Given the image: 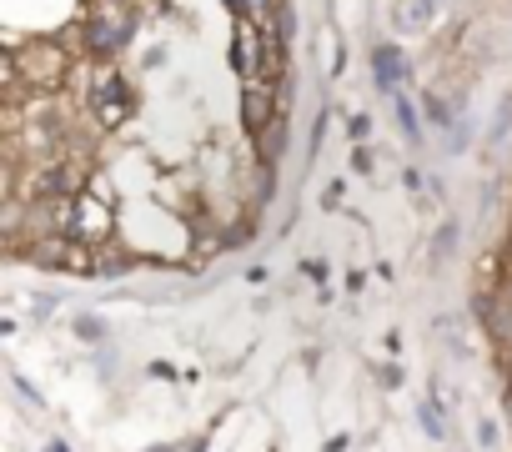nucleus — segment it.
Instances as JSON below:
<instances>
[{
    "instance_id": "nucleus-1",
    "label": "nucleus",
    "mask_w": 512,
    "mask_h": 452,
    "mask_svg": "<svg viewBox=\"0 0 512 452\" xmlns=\"http://www.w3.org/2000/svg\"><path fill=\"white\" fill-rule=\"evenodd\" d=\"M141 36V16L126 6V0H96V6L81 16V56L111 66L131 51V41Z\"/></svg>"
},
{
    "instance_id": "nucleus-2",
    "label": "nucleus",
    "mask_w": 512,
    "mask_h": 452,
    "mask_svg": "<svg viewBox=\"0 0 512 452\" xmlns=\"http://www.w3.org/2000/svg\"><path fill=\"white\" fill-rule=\"evenodd\" d=\"M236 116H241V131L251 136V141H262L287 111H282V86H272V81H262V76H251V81H241V96H236Z\"/></svg>"
},
{
    "instance_id": "nucleus-3",
    "label": "nucleus",
    "mask_w": 512,
    "mask_h": 452,
    "mask_svg": "<svg viewBox=\"0 0 512 452\" xmlns=\"http://www.w3.org/2000/svg\"><path fill=\"white\" fill-rule=\"evenodd\" d=\"M91 116L101 126H121L136 116V86L121 76V66H101V76L91 86Z\"/></svg>"
},
{
    "instance_id": "nucleus-4",
    "label": "nucleus",
    "mask_w": 512,
    "mask_h": 452,
    "mask_svg": "<svg viewBox=\"0 0 512 452\" xmlns=\"http://www.w3.org/2000/svg\"><path fill=\"white\" fill-rule=\"evenodd\" d=\"M367 61H372V81H377V91H382L387 101L402 96V91H412L417 71H412V56H407L397 41H377Z\"/></svg>"
},
{
    "instance_id": "nucleus-5",
    "label": "nucleus",
    "mask_w": 512,
    "mask_h": 452,
    "mask_svg": "<svg viewBox=\"0 0 512 452\" xmlns=\"http://www.w3.org/2000/svg\"><path fill=\"white\" fill-rule=\"evenodd\" d=\"M437 16H442V0H387V26H392L402 41L432 36Z\"/></svg>"
},
{
    "instance_id": "nucleus-6",
    "label": "nucleus",
    "mask_w": 512,
    "mask_h": 452,
    "mask_svg": "<svg viewBox=\"0 0 512 452\" xmlns=\"http://www.w3.org/2000/svg\"><path fill=\"white\" fill-rule=\"evenodd\" d=\"M417 106H422V121H427L432 131H442V136L457 131V126L467 121V111H462L452 96H442L437 86H422V91H417Z\"/></svg>"
},
{
    "instance_id": "nucleus-7",
    "label": "nucleus",
    "mask_w": 512,
    "mask_h": 452,
    "mask_svg": "<svg viewBox=\"0 0 512 452\" xmlns=\"http://www.w3.org/2000/svg\"><path fill=\"white\" fill-rule=\"evenodd\" d=\"M392 121H397V131L407 136V151H422V146H427V121H422V106H417L412 91L392 96Z\"/></svg>"
},
{
    "instance_id": "nucleus-8",
    "label": "nucleus",
    "mask_w": 512,
    "mask_h": 452,
    "mask_svg": "<svg viewBox=\"0 0 512 452\" xmlns=\"http://www.w3.org/2000/svg\"><path fill=\"white\" fill-rule=\"evenodd\" d=\"M71 252H76V242L61 237V232H56V237H41V242L26 247V257H31L41 272H66V267H71Z\"/></svg>"
},
{
    "instance_id": "nucleus-9",
    "label": "nucleus",
    "mask_w": 512,
    "mask_h": 452,
    "mask_svg": "<svg viewBox=\"0 0 512 452\" xmlns=\"http://www.w3.org/2000/svg\"><path fill=\"white\" fill-rule=\"evenodd\" d=\"M432 332H437V342H442V352H447L452 362H472V342H467V332H462V317H457V312L432 317Z\"/></svg>"
},
{
    "instance_id": "nucleus-10",
    "label": "nucleus",
    "mask_w": 512,
    "mask_h": 452,
    "mask_svg": "<svg viewBox=\"0 0 512 452\" xmlns=\"http://www.w3.org/2000/svg\"><path fill=\"white\" fill-rule=\"evenodd\" d=\"M287 151H292V121L282 116V121H277L262 141H256V166H277V171H282Z\"/></svg>"
},
{
    "instance_id": "nucleus-11",
    "label": "nucleus",
    "mask_w": 512,
    "mask_h": 452,
    "mask_svg": "<svg viewBox=\"0 0 512 452\" xmlns=\"http://www.w3.org/2000/svg\"><path fill=\"white\" fill-rule=\"evenodd\" d=\"M457 247H462V221L457 216H442L437 232H432V247H427V262L432 267H447L457 257Z\"/></svg>"
},
{
    "instance_id": "nucleus-12",
    "label": "nucleus",
    "mask_w": 512,
    "mask_h": 452,
    "mask_svg": "<svg viewBox=\"0 0 512 452\" xmlns=\"http://www.w3.org/2000/svg\"><path fill=\"white\" fill-rule=\"evenodd\" d=\"M507 141H512V91L502 96L497 121H492V126H487V136H482V156H487V161H497V156L507 151Z\"/></svg>"
},
{
    "instance_id": "nucleus-13",
    "label": "nucleus",
    "mask_w": 512,
    "mask_h": 452,
    "mask_svg": "<svg viewBox=\"0 0 512 452\" xmlns=\"http://www.w3.org/2000/svg\"><path fill=\"white\" fill-rule=\"evenodd\" d=\"M417 422H422V432H427L432 442H447V437H452V412L442 407V397H422V402H417Z\"/></svg>"
},
{
    "instance_id": "nucleus-14",
    "label": "nucleus",
    "mask_w": 512,
    "mask_h": 452,
    "mask_svg": "<svg viewBox=\"0 0 512 452\" xmlns=\"http://www.w3.org/2000/svg\"><path fill=\"white\" fill-rule=\"evenodd\" d=\"M136 267H141V257H136V252H126V247H106V252H96V277H101V282L131 277Z\"/></svg>"
},
{
    "instance_id": "nucleus-15",
    "label": "nucleus",
    "mask_w": 512,
    "mask_h": 452,
    "mask_svg": "<svg viewBox=\"0 0 512 452\" xmlns=\"http://www.w3.org/2000/svg\"><path fill=\"white\" fill-rule=\"evenodd\" d=\"M71 332H76L81 347H111V322L101 312H76L71 317Z\"/></svg>"
},
{
    "instance_id": "nucleus-16",
    "label": "nucleus",
    "mask_w": 512,
    "mask_h": 452,
    "mask_svg": "<svg viewBox=\"0 0 512 452\" xmlns=\"http://www.w3.org/2000/svg\"><path fill=\"white\" fill-rule=\"evenodd\" d=\"M6 382H11V397H16V402H21L26 412H36V417H46V397H41V392L31 387V377H21V372L11 367V372H6Z\"/></svg>"
},
{
    "instance_id": "nucleus-17",
    "label": "nucleus",
    "mask_w": 512,
    "mask_h": 452,
    "mask_svg": "<svg viewBox=\"0 0 512 452\" xmlns=\"http://www.w3.org/2000/svg\"><path fill=\"white\" fill-rule=\"evenodd\" d=\"M277 196V166H256V186H251V206H267Z\"/></svg>"
},
{
    "instance_id": "nucleus-18",
    "label": "nucleus",
    "mask_w": 512,
    "mask_h": 452,
    "mask_svg": "<svg viewBox=\"0 0 512 452\" xmlns=\"http://www.w3.org/2000/svg\"><path fill=\"white\" fill-rule=\"evenodd\" d=\"M246 242H256V216H241L231 221V232H221V247H246Z\"/></svg>"
},
{
    "instance_id": "nucleus-19",
    "label": "nucleus",
    "mask_w": 512,
    "mask_h": 452,
    "mask_svg": "<svg viewBox=\"0 0 512 452\" xmlns=\"http://www.w3.org/2000/svg\"><path fill=\"white\" fill-rule=\"evenodd\" d=\"M442 151H447V156H467V151H472V121H462L457 131H447V136H442Z\"/></svg>"
},
{
    "instance_id": "nucleus-20",
    "label": "nucleus",
    "mask_w": 512,
    "mask_h": 452,
    "mask_svg": "<svg viewBox=\"0 0 512 452\" xmlns=\"http://www.w3.org/2000/svg\"><path fill=\"white\" fill-rule=\"evenodd\" d=\"M347 136H352V146H367L372 141V116L367 111H352L347 116Z\"/></svg>"
},
{
    "instance_id": "nucleus-21",
    "label": "nucleus",
    "mask_w": 512,
    "mask_h": 452,
    "mask_svg": "<svg viewBox=\"0 0 512 452\" xmlns=\"http://www.w3.org/2000/svg\"><path fill=\"white\" fill-rule=\"evenodd\" d=\"M56 307H61V297H56V292H36V297H31V317H36V322H51V317H56Z\"/></svg>"
},
{
    "instance_id": "nucleus-22",
    "label": "nucleus",
    "mask_w": 512,
    "mask_h": 452,
    "mask_svg": "<svg viewBox=\"0 0 512 452\" xmlns=\"http://www.w3.org/2000/svg\"><path fill=\"white\" fill-rule=\"evenodd\" d=\"M472 442H477L482 452H492V447H497V422H492V417H477V427H472Z\"/></svg>"
},
{
    "instance_id": "nucleus-23",
    "label": "nucleus",
    "mask_w": 512,
    "mask_h": 452,
    "mask_svg": "<svg viewBox=\"0 0 512 452\" xmlns=\"http://www.w3.org/2000/svg\"><path fill=\"white\" fill-rule=\"evenodd\" d=\"M347 161H352V171H362V176H372V171H377V156H372V146H352V156H347Z\"/></svg>"
},
{
    "instance_id": "nucleus-24",
    "label": "nucleus",
    "mask_w": 512,
    "mask_h": 452,
    "mask_svg": "<svg viewBox=\"0 0 512 452\" xmlns=\"http://www.w3.org/2000/svg\"><path fill=\"white\" fill-rule=\"evenodd\" d=\"M302 277H307V282H327V277H332V262H327V257H307V262H302Z\"/></svg>"
},
{
    "instance_id": "nucleus-25",
    "label": "nucleus",
    "mask_w": 512,
    "mask_h": 452,
    "mask_svg": "<svg viewBox=\"0 0 512 452\" xmlns=\"http://www.w3.org/2000/svg\"><path fill=\"white\" fill-rule=\"evenodd\" d=\"M166 61H171V46H151V51L141 56V71H161Z\"/></svg>"
},
{
    "instance_id": "nucleus-26",
    "label": "nucleus",
    "mask_w": 512,
    "mask_h": 452,
    "mask_svg": "<svg viewBox=\"0 0 512 452\" xmlns=\"http://www.w3.org/2000/svg\"><path fill=\"white\" fill-rule=\"evenodd\" d=\"M422 186H427V176H422L417 166H407V171H402V191H412V196H422Z\"/></svg>"
},
{
    "instance_id": "nucleus-27",
    "label": "nucleus",
    "mask_w": 512,
    "mask_h": 452,
    "mask_svg": "<svg viewBox=\"0 0 512 452\" xmlns=\"http://www.w3.org/2000/svg\"><path fill=\"white\" fill-rule=\"evenodd\" d=\"M221 6H226V11H231L241 26H251V0H221Z\"/></svg>"
},
{
    "instance_id": "nucleus-28",
    "label": "nucleus",
    "mask_w": 512,
    "mask_h": 452,
    "mask_svg": "<svg viewBox=\"0 0 512 452\" xmlns=\"http://www.w3.org/2000/svg\"><path fill=\"white\" fill-rule=\"evenodd\" d=\"M377 382H382V387H397V382H402V367H392V362L377 367Z\"/></svg>"
},
{
    "instance_id": "nucleus-29",
    "label": "nucleus",
    "mask_w": 512,
    "mask_h": 452,
    "mask_svg": "<svg viewBox=\"0 0 512 452\" xmlns=\"http://www.w3.org/2000/svg\"><path fill=\"white\" fill-rule=\"evenodd\" d=\"M146 452H176V447H166V442H161V447H146Z\"/></svg>"
}]
</instances>
